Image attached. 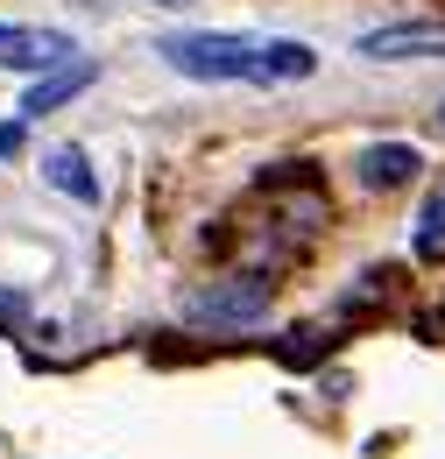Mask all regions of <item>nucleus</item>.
I'll return each mask as SVG.
<instances>
[{"mask_svg":"<svg viewBox=\"0 0 445 459\" xmlns=\"http://www.w3.org/2000/svg\"><path fill=\"white\" fill-rule=\"evenodd\" d=\"M184 311H191V318H226V325H233V318H240V325H255V318L269 311V283H255V276H248V283H233V290L191 297Z\"/></svg>","mask_w":445,"mask_h":459,"instance_id":"4","label":"nucleus"},{"mask_svg":"<svg viewBox=\"0 0 445 459\" xmlns=\"http://www.w3.org/2000/svg\"><path fill=\"white\" fill-rule=\"evenodd\" d=\"M71 57H78L71 36L29 29V22H0V71H64Z\"/></svg>","mask_w":445,"mask_h":459,"instance_id":"2","label":"nucleus"},{"mask_svg":"<svg viewBox=\"0 0 445 459\" xmlns=\"http://www.w3.org/2000/svg\"><path fill=\"white\" fill-rule=\"evenodd\" d=\"M170 71L184 78H205V85H269V64H262V43H240V36H205V29H184V36H163L156 43Z\"/></svg>","mask_w":445,"mask_h":459,"instance_id":"1","label":"nucleus"},{"mask_svg":"<svg viewBox=\"0 0 445 459\" xmlns=\"http://www.w3.org/2000/svg\"><path fill=\"white\" fill-rule=\"evenodd\" d=\"M353 170H361L368 191H403L410 177L424 170V156H417L410 142H375V149H361V163H353Z\"/></svg>","mask_w":445,"mask_h":459,"instance_id":"3","label":"nucleus"},{"mask_svg":"<svg viewBox=\"0 0 445 459\" xmlns=\"http://www.w3.org/2000/svg\"><path fill=\"white\" fill-rule=\"evenodd\" d=\"M92 78H100V64H92V57L64 64V71H50V78H43V85H36V92H29V100H22V114H29V120H36V114H50V107H64V100H71V92H85V85H92Z\"/></svg>","mask_w":445,"mask_h":459,"instance_id":"6","label":"nucleus"},{"mask_svg":"<svg viewBox=\"0 0 445 459\" xmlns=\"http://www.w3.org/2000/svg\"><path fill=\"white\" fill-rule=\"evenodd\" d=\"M262 64H269V85H290V78L318 71V50L311 43H262Z\"/></svg>","mask_w":445,"mask_h":459,"instance_id":"8","label":"nucleus"},{"mask_svg":"<svg viewBox=\"0 0 445 459\" xmlns=\"http://www.w3.org/2000/svg\"><path fill=\"white\" fill-rule=\"evenodd\" d=\"M22 134H29V127H22V120H7V127H0V156H14V149H22Z\"/></svg>","mask_w":445,"mask_h":459,"instance_id":"11","label":"nucleus"},{"mask_svg":"<svg viewBox=\"0 0 445 459\" xmlns=\"http://www.w3.org/2000/svg\"><path fill=\"white\" fill-rule=\"evenodd\" d=\"M361 57H445V29H375V36H361Z\"/></svg>","mask_w":445,"mask_h":459,"instance_id":"5","label":"nucleus"},{"mask_svg":"<svg viewBox=\"0 0 445 459\" xmlns=\"http://www.w3.org/2000/svg\"><path fill=\"white\" fill-rule=\"evenodd\" d=\"M43 170H50V184H57V191H71L78 205H92V198H100V184H92V170H85V156H78V149H50V156H43Z\"/></svg>","mask_w":445,"mask_h":459,"instance_id":"7","label":"nucleus"},{"mask_svg":"<svg viewBox=\"0 0 445 459\" xmlns=\"http://www.w3.org/2000/svg\"><path fill=\"white\" fill-rule=\"evenodd\" d=\"M410 247H417V262H439V255H445V191H432V205H424Z\"/></svg>","mask_w":445,"mask_h":459,"instance_id":"9","label":"nucleus"},{"mask_svg":"<svg viewBox=\"0 0 445 459\" xmlns=\"http://www.w3.org/2000/svg\"><path fill=\"white\" fill-rule=\"evenodd\" d=\"M22 318H29V304H22V297H0V325H7V333H14V325H22Z\"/></svg>","mask_w":445,"mask_h":459,"instance_id":"10","label":"nucleus"}]
</instances>
